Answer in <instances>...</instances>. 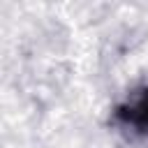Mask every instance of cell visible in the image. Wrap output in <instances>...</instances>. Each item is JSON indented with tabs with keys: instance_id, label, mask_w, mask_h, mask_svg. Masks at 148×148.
Listing matches in <instances>:
<instances>
[{
	"instance_id": "1",
	"label": "cell",
	"mask_w": 148,
	"mask_h": 148,
	"mask_svg": "<svg viewBox=\"0 0 148 148\" xmlns=\"http://www.w3.org/2000/svg\"><path fill=\"white\" fill-rule=\"evenodd\" d=\"M113 125L132 136L148 139V86L134 88L113 109Z\"/></svg>"
}]
</instances>
